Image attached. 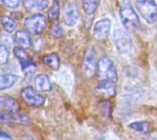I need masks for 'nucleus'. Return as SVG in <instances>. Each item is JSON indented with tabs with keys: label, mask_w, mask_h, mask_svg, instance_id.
<instances>
[{
	"label": "nucleus",
	"mask_w": 157,
	"mask_h": 140,
	"mask_svg": "<svg viewBox=\"0 0 157 140\" xmlns=\"http://www.w3.org/2000/svg\"><path fill=\"white\" fill-rule=\"evenodd\" d=\"M131 128L134 129L135 131L141 133V134H146L150 130V124L146 121H141V122H134L129 126Z\"/></svg>",
	"instance_id": "nucleus-19"
},
{
	"label": "nucleus",
	"mask_w": 157,
	"mask_h": 140,
	"mask_svg": "<svg viewBox=\"0 0 157 140\" xmlns=\"http://www.w3.org/2000/svg\"><path fill=\"white\" fill-rule=\"evenodd\" d=\"M98 62L96 59V51L93 48H89L85 55L84 61H83V69L86 76L92 77L97 72Z\"/></svg>",
	"instance_id": "nucleus-6"
},
{
	"label": "nucleus",
	"mask_w": 157,
	"mask_h": 140,
	"mask_svg": "<svg viewBox=\"0 0 157 140\" xmlns=\"http://www.w3.org/2000/svg\"><path fill=\"white\" fill-rule=\"evenodd\" d=\"M0 140H11L8 136H6L4 134V132H1V136H0Z\"/></svg>",
	"instance_id": "nucleus-26"
},
{
	"label": "nucleus",
	"mask_w": 157,
	"mask_h": 140,
	"mask_svg": "<svg viewBox=\"0 0 157 140\" xmlns=\"http://www.w3.org/2000/svg\"><path fill=\"white\" fill-rule=\"evenodd\" d=\"M8 58H9V51L6 48V46L2 44L0 46V64L1 65L6 64L8 61Z\"/></svg>",
	"instance_id": "nucleus-23"
},
{
	"label": "nucleus",
	"mask_w": 157,
	"mask_h": 140,
	"mask_svg": "<svg viewBox=\"0 0 157 140\" xmlns=\"http://www.w3.org/2000/svg\"><path fill=\"white\" fill-rule=\"evenodd\" d=\"M18 77L15 74H3L0 77V90L8 89L12 87L17 81Z\"/></svg>",
	"instance_id": "nucleus-17"
},
{
	"label": "nucleus",
	"mask_w": 157,
	"mask_h": 140,
	"mask_svg": "<svg viewBox=\"0 0 157 140\" xmlns=\"http://www.w3.org/2000/svg\"><path fill=\"white\" fill-rule=\"evenodd\" d=\"M48 0H24L23 6L29 12H39L48 6Z\"/></svg>",
	"instance_id": "nucleus-14"
},
{
	"label": "nucleus",
	"mask_w": 157,
	"mask_h": 140,
	"mask_svg": "<svg viewBox=\"0 0 157 140\" xmlns=\"http://www.w3.org/2000/svg\"><path fill=\"white\" fill-rule=\"evenodd\" d=\"M110 27H111V22L109 18H103L98 20L94 26V30H93L94 37L98 40L105 39L109 34Z\"/></svg>",
	"instance_id": "nucleus-10"
},
{
	"label": "nucleus",
	"mask_w": 157,
	"mask_h": 140,
	"mask_svg": "<svg viewBox=\"0 0 157 140\" xmlns=\"http://www.w3.org/2000/svg\"><path fill=\"white\" fill-rule=\"evenodd\" d=\"M98 77L100 81H118V72L115 65L108 56L101 57L98 61Z\"/></svg>",
	"instance_id": "nucleus-1"
},
{
	"label": "nucleus",
	"mask_w": 157,
	"mask_h": 140,
	"mask_svg": "<svg viewBox=\"0 0 157 140\" xmlns=\"http://www.w3.org/2000/svg\"><path fill=\"white\" fill-rule=\"evenodd\" d=\"M20 95L28 105L32 106H41L45 103V98L34 91V89L30 86L24 88L21 91Z\"/></svg>",
	"instance_id": "nucleus-7"
},
{
	"label": "nucleus",
	"mask_w": 157,
	"mask_h": 140,
	"mask_svg": "<svg viewBox=\"0 0 157 140\" xmlns=\"http://www.w3.org/2000/svg\"><path fill=\"white\" fill-rule=\"evenodd\" d=\"M136 6L142 17L149 23L157 19V5L155 0H137Z\"/></svg>",
	"instance_id": "nucleus-3"
},
{
	"label": "nucleus",
	"mask_w": 157,
	"mask_h": 140,
	"mask_svg": "<svg viewBox=\"0 0 157 140\" xmlns=\"http://www.w3.org/2000/svg\"><path fill=\"white\" fill-rule=\"evenodd\" d=\"M0 118L3 122H6V123H17L22 125H29L30 123L29 118L22 113L8 114V113L0 112Z\"/></svg>",
	"instance_id": "nucleus-12"
},
{
	"label": "nucleus",
	"mask_w": 157,
	"mask_h": 140,
	"mask_svg": "<svg viewBox=\"0 0 157 140\" xmlns=\"http://www.w3.org/2000/svg\"><path fill=\"white\" fill-rule=\"evenodd\" d=\"M35 88L39 92H50L52 90V83L45 74H39L34 78Z\"/></svg>",
	"instance_id": "nucleus-13"
},
{
	"label": "nucleus",
	"mask_w": 157,
	"mask_h": 140,
	"mask_svg": "<svg viewBox=\"0 0 157 140\" xmlns=\"http://www.w3.org/2000/svg\"><path fill=\"white\" fill-rule=\"evenodd\" d=\"M149 140H157L156 138H150Z\"/></svg>",
	"instance_id": "nucleus-27"
},
{
	"label": "nucleus",
	"mask_w": 157,
	"mask_h": 140,
	"mask_svg": "<svg viewBox=\"0 0 157 140\" xmlns=\"http://www.w3.org/2000/svg\"><path fill=\"white\" fill-rule=\"evenodd\" d=\"M98 90L108 96H114L116 94L117 86L114 81H101L98 86Z\"/></svg>",
	"instance_id": "nucleus-16"
},
{
	"label": "nucleus",
	"mask_w": 157,
	"mask_h": 140,
	"mask_svg": "<svg viewBox=\"0 0 157 140\" xmlns=\"http://www.w3.org/2000/svg\"><path fill=\"white\" fill-rule=\"evenodd\" d=\"M98 6V0H83V8L86 14L92 15Z\"/></svg>",
	"instance_id": "nucleus-21"
},
{
	"label": "nucleus",
	"mask_w": 157,
	"mask_h": 140,
	"mask_svg": "<svg viewBox=\"0 0 157 140\" xmlns=\"http://www.w3.org/2000/svg\"><path fill=\"white\" fill-rule=\"evenodd\" d=\"M114 42L119 51L121 53H129L133 48V42L130 34L122 29H116L113 34Z\"/></svg>",
	"instance_id": "nucleus-4"
},
{
	"label": "nucleus",
	"mask_w": 157,
	"mask_h": 140,
	"mask_svg": "<svg viewBox=\"0 0 157 140\" xmlns=\"http://www.w3.org/2000/svg\"><path fill=\"white\" fill-rule=\"evenodd\" d=\"M1 24H2V27L3 28L10 33V32H13L16 28V22L14 21V19L10 17H7V16H4L2 17L1 18Z\"/></svg>",
	"instance_id": "nucleus-20"
},
{
	"label": "nucleus",
	"mask_w": 157,
	"mask_h": 140,
	"mask_svg": "<svg viewBox=\"0 0 157 140\" xmlns=\"http://www.w3.org/2000/svg\"><path fill=\"white\" fill-rule=\"evenodd\" d=\"M43 62L53 70H58L60 66V58L56 53H51L43 57Z\"/></svg>",
	"instance_id": "nucleus-18"
},
{
	"label": "nucleus",
	"mask_w": 157,
	"mask_h": 140,
	"mask_svg": "<svg viewBox=\"0 0 157 140\" xmlns=\"http://www.w3.org/2000/svg\"><path fill=\"white\" fill-rule=\"evenodd\" d=\"M14 53H15L16 57L18 59L23 71L27 74H31L34 71L35 64L32 61V60L29 57L25 49H23L21 47H16L14 49Z\"/></svg>",
	"instance_id": "nucleus-8"
},
{
	"label": "nucleus",
	"mask_w": 157,
	"mask_h": 140,
	"mask_svg": "<svg viewBox=\"0 0 157 140\" xmlns=\"http://www.w3.org/2000/svg\"><path fill=\"white\" fill-rule=\"evenodd\" d=\"M1 1L6 6L9 8H16L20 4V0H1Z\"/></svg>",
	"instance_id": "nucleus-25"
},
{
	"label": "nucleus",
	"mask_w": 157,
	"mask_h": 140,
	"mask_svg": "<svg viewBox=\"0 0 157 140\" xmlns=\"http://www.w3.org/2000/svg\"><path fill=\"white\" fill-rule=\"evenodd\" d=\"M63 17L64 23L67 26L69 27L75 26L79 19V11L77 6L74 3H68L63 8Z\"/></svg>",
	"instance_id": "nucleus-9"
},
{
	"label": "nucleus",
	"mask_w": 157,
	"mask_h": 140,
	"mask_svg": "<svg viewBox=\"0 0 157 140\" xmlns=\"http://www.w3.org/2000/svg\"><path fill=\"white\" fill-rule=\"evenodd\" d=\"M47 20L41 14H35L28 17L25 20V27L28 31L33 34H40L46 28Z\"/></svg>",
	"instance_id": "nucleus-5"
},
{
	"label": "nucleus",
	"mask_w": 157,
	"mask_h": 140,
	"mask_svg": "<svg viewBox=\"0 0 157 140\" xmlns=\"http://www.w3.org/2000/svg\"><path fill=\"white\" fill-rule=\"evenodd\" d=\"M51 34L54 35L55 37H63V30L62 28V27L59 24H54L52 28H51Z\"/></svg>",
	"instance_id": "nucleus-24"
},
{
	"label": "nucleus",
	"mask_w": 157,
	"mask_h": 140,
	"mask_svg": "<svg viewBox=\"0 0 157 140\" xmlns=\"http://www.w3.org/2000/svg\"><path fill=\"white\" fill-rule=\"evenodd\" d=\"M15 41L19 47L23 49H29L31 47V38L29 33L26 30H17L15 35Z\"/></svg>",
	"instance_id": "nucleus-15"
},
{
	"label": "nucleus",
	"mask_w": 157,
	"mask_h": 140,
	"mask_svg": "<svg viewBox=\"0 0 157 140\" xmlns=\"http://www.w3.org/2000/svg\"><path fill=\"white\" fill-rule=\"evenodd\" d=\"M120 15L124 27L129 30H135L140 27L138 15L130 3H123L120 7Z\"/></svg>",
	"instance_id": "nucleus-2"
},
{
	"label": "nucleus",
	"mask_w": 157,
	"mask_h": 140,
	"mask_svg": "<svg viewBox=\"0 0 157 140\" xmlns=\"http://www.w3.org/2000/svg\"><path fill=\"white\" fill-rule=\"evenodd\" d=\"M60 13V4L58 0H54L52 7L48 11V16L50 19H56Z\"/></svg>",
	"instance_id": "nucleus-22"
},
{
	"label": "nucleus",
	"mask_w": 157,
	"mask_h": 140,
	"mask_svg": "<svg viewBox=\"0 0 157 140\" xmlns=\"http://www.w3.org/2000/svg\"><path fill=\"white\" fill-rule=\"evenodd\" d=\"M0 108L1 112L8 114H17L20 113V106L17 100L8 95L0 96Z\"/></svg>",
	"instance_id": "nucleus-11"
}]
</instances>
